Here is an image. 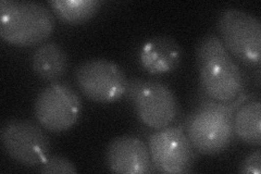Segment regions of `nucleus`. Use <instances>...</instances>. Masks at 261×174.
Listing matches in <instances>:
<instances>
[{
    "instance_id": "9d476101",
    "label": "nucleus",
    "mask_w": 261,
    "mask_h": 174,
    "mask_svg": "<svg viewBox=\"0 0 261 174\" xmlns=\"http://www.w3.org/2000/svg\"><path fill=\"white\" fill-rule=\"evenodd\" d=\"M106 161L113 173L146 174L153 171L148 146L132 135L113 138L107 146Z\"/></svg>"
},
{
    "instance_id": "1a4fd4ad",
    "label": "nucleus",
    "mask_w": 261,
    "mask_h": 174,
    "mask_svg": "<svg viewBox=\"0 0 261 174\" xmlns=\"http://www.w3.org/2000/svg\"><path fill=\"white\" fill-rule=\"evenodd\" d=\"M130 103L138 119L146 127L156 131L170 127L179 112L178 101L173 90L156 80H143Z\"/></svg>"
},
{
    "instance_id": "2eb2a0df",
    "label": "nucleus",
    "mask_w": 261,
    "mask_h": 174,
    "mask_svg": "<svg viewBox=\"0 0 261 174\" xmlns=\"http://www.w3.org/2000/svg\"><path fill=\"white\" fill-rule=\"evenodd\" d=\"M38 172L44 174H76L75 164L62 156H49L47 160L39 165Z\"/></svg>"
},
{
    "instance_id": "f8f14e48",
    "label": "nucleus",
    "mask_w": 261,
    "mask_h": 174,
    "mask_svg": "<svg viewBox=\"0 0 261 174\" xmlns=\"http://www.w3.org/2000/svg\"><path fill=\"white\" fill-rule=\"evenodd\" d=\"M32 69L36 76L44 81L57 82L69 69L67 52L57 43L39 45L31 58Z\"/></svg>"
},
{
    "instance_id": "20e7f679",
    "label": "nucleus",
    "mask_w": 261,
    "mask_h": 174,
    "mask_svg": "<svg viewBox=\"0 0 261 174\" xmlns=\"http://www.w3.org/2000/svg\"><path fill=\"white\" fill-rule=\"evenodd\" d=\"M218 31L226 51L244 64L259 67L261 62V23L257 16L235 8L219 14Z\"/></svg>"
},
{
    "instance_id": "f257e3e1",
    "label": "nucleus",
    "mask_w": 261,
    "mask_h": 174,
    "mask_svg": "<svg viewBox=\"0 0 261 174\" xmlns=\"http://www.w3.org/2000/svg\"><path fill=\"white\" fill-rule=\"evenodd\" d=\"M199 84L206 97L218 103H231L244 88L243 74L217 35L207 34L196 47Z\"/></svg>"
},
{
    "instance_id": "0eeeda50",
    "label": "nucleus",
    "mask_w": 261,
    "mask_h": 174,
    "mask_svg": "<svg viewBox=\"0 0 261 174\" xmlns=\"http://www.w3.org/2000/svg\"><path fill=\"white\" fill-rule=\"evenodd\" d=\"M5 153L25 167H39L50 156V140L38 124L30 120L12 119L0 131Z\"/></svg>"
},
{
    "instance_id": "4468645a",
    "label": "nucleus",
    "mask_w": 261,
    "mask_h": 174,
    "mask_svg": "<svg viewBox=\"0 0 261 174\" xmlns=\"http://www.w3.org/2000/svg\"><path fill=\"white\" fill-rule=\"evenodd\" d=\"M53 12L64 23L77 26L83 24L100 10L99 0H49Z\"/></svg>"
},
{
    "instance_id": "7ed1b4c3",
    "label": "nucleus",
    "mask_w": 261,
    "mask_h": 174,
    "mask_svg": "<svg viewBox=\"0 0 261 174\" xmlns=\"http://www.w3.org/2000/svg\"><path fill=\"white\" fill-rule=\"evenodd\" d=\"M55 15L47 6L35 2L2 0L0 36L18 47L42 44L55 30Z\"/></svg>"
},
{
    "instance_id": "dca6fc26",
    "label": "nucleus",
    "mask_w": 261,
    "mask_h": 174,
    "mask_svg": "<svg viewBox=\"0 0 261 174\" xmlns=\"http://www.w3.org/2000/svg\"><path fill=\"white\" fill-rule=\"evenodd\" d=\"M240 173L244 174H260L261 173V151L252 152L247 157H245L240 164Z\"/></svg>"
},
{
    "instance_id": "f03ea898",
    "label": "nucleus",
    "mask_w": 261,
    "mask_h": 174,
    "mask_svg": "<svg viewBox=\"0 0 261 174\" xmlns=\"http://www.w3.org/2000/svg\"><path fill=\"white\" fill-rule=\"evenodd\" d=\"M243 99L218 103L206 98L189 114L185 123L186 135L196 153L215 156L230 147L234 135L233 118Z\"/></svg>"
},
{
    "instance_id": "423d86ee",
    "label": "nucleus",
    "mask_w": 261,
    "mask_h": 174,
    "mask_svg": "<svg viewBox=\"0 0 261 174\" xmlns=\"http://www.w3.org/2000/svg\"><path fill=\"white\" fill-rule=\"evenodd\" d=\"M74 79L81 93L99 104H110L123 98L128 84L120 65L103 58H93L80 63Z\"/></svg>"
},
{
    "instance_id": "6e6552de",
    "label": "nucleus",
    "mask_w": 261,
    "mask_h": 174,
    "mask_svg": "<svg viewBox=\"0 0 261 174\" xmlns=\"http://www.w3.org/2000/svg\"><path fill=\"white\" fill-rule=\"evenodd\" d=\"M148 149L156 171L171 174L192 171L196 151L182 128L168 127L153 132Z\"/></svg>"
},
{
    "instance_id": "39448f33",
    "label": "nucleus",
    "mask_w": 261,
    "mask_h": 174,
    "mask_svg": "<svg viewBox=\"0 0 261 174\" xmlns=\"http://www.w3.org/2000/svg\"><path fill=\"white\" fill-rule=\"evenodd\" d=\"M83 104L76 90L67 83L54 82L40 92L34 103L37 122L51 133H63L77 123Z\"/></svg>"
},
{
    "instance_id": "ddd939ff",
    "label": "nucleus",
    "mask_w": 261,
    "mask_h": 174,
    "mask_svg": "<svg viewBox=\"0 0 261 174\" xmlns=\"http://www.w3.org/2000/svg\"><path fill=\"white\" fill-rule=\"evenodd\" d=\"M234 135L243 143L259 147L261 144V103L250 101L236 109L233 118Z\"/></svg>"
},
{
    "instance_id": "9b49d317",
    "label": "nucleus",
    "mask_w": 261,
    "mask_h": 174,
    "mask_svg": "<svg viewBox=\"0 0 261 174\" xmlns=\"http://www.w3.org/2000/svg\"><path fill=\"white\" fill-rule=\"evenodd\" d=\"M182 58V48L170 36L153 37L142 46L140 63L150 74H165L174 71Z\"/></svg>"
}]
</instances>
